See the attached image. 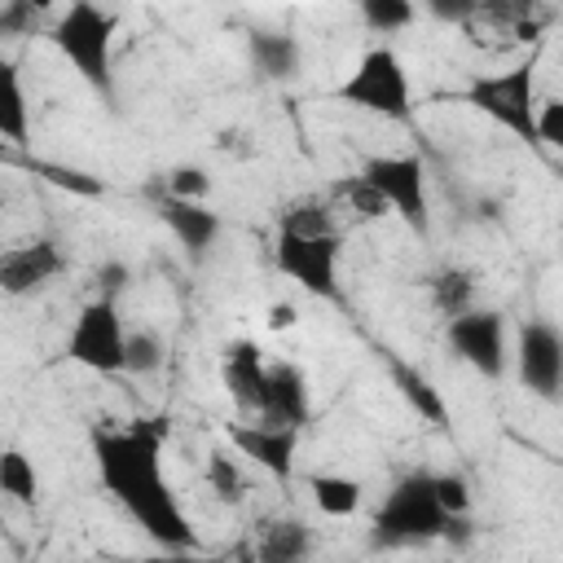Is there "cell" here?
<instances>
[{"instance_id": "4fadbf2b", "label": "cell", "mask_w": 563, "mask_h": 563, "mask_svg": "<svg viewBox=\"0 0 563 563\" xmlns=\"http://www.w3.org/2000/svg\"><path fill=\"white\" fill-rule=\"evenodd\" d=\"M154 211H158V220L172 229V238L180 242V251H185L189 260H202V255L216 246L220 229H224L220 211H211V207H207V202H198V198L158 194V198H154Z\"/></svg>"}, {"instance_id": "ffe728a7", "label": "cell", "mask_w": 563, "mask_h": 563, "mask_svg": "<svg viewBox=\"0 0 563 563\" xmlns=\"http://www.w3.org/2000/svg\"><path fill=\"white\" fill-rule=\"evenodd\" d=\"M308 488H312L317 510H321V515H330V519H347V515H356V510H361V501H365L361 479H352V475H334V471L312 475V479H308Z\"/></svg>"}, {"instance_id": "8992f818", "label": "cell", "mask_w": 563, "mask_h": 563, "mask_svg": "<svg viewBox=\"0 0 563 563\" xmlns=\"http://www.w3.org/2000/svg\"><path fill=\"white\" fill-rule=\"evenodd\" d=\"M339 260H343V233H286L277 229L273 238V264L308 295L339 303Z\"/></svg>"}, {"instance_id": "e0dca14e", "label": "cell", "mask_w": 563, "mask_h": 563, "mask_svg": "<svg viewBox=\"0 0 563 563\" xmlns=\"http://www.w3.org/2000/svg\"><path fill=\"white\" fill-rule=\"evenodd\" d=\"M0 141L18 150L31 145V106H26L22 66L13 57H0Z\"/></svg>"}, {"instance_id": "603a6c76", "label": "cell", "mask_w": 563, "mask_h": 563, "mask_svg": "<svg viewBox=\"0 0 563 563\" xmlns=\"http://www.w3.org/2000/svg\"><path fill=\"white\" fill-rule=\"evenodd\" d=\"M356 13L374 35H396V31L413 26L418 4L413 0H356Z\"/></svg>"}, {"instance_id": "52a82bcc", "label": "cell", "mask_w": 563, "mask_h": 563, "mask_svg": "<svg viewBox=\"0 0 563 563\" xmlns=\"http://www.w3.org/2000/svg\"><path fill=\"white\" fill-rule=\"evenodd\" d=\"M361 176L378 189L391 216H400L418 238L431 233V194H427V167L418 154H369L361 163Z\"/></svg>"}, {"instance_id": "4dcf8cb0", "label": "cell", "mask_w": 563, "mask_h": 563, "mask_svg": "<svg viewBox=\"0 0 563 563\" xmlns=\"http://www.w3.org/2000/svg\"><path fill=\"white\" fill-rule=\"evenodd\" d=\"M92 282H97V290H101L106 299H119V295L128 290V282H132V268H128L123 260H106V264H97Z\"/></svg>"}, {"instance_id": "8fae6325", "label": "cell", "mask_w": 563, "mask_h": 563, "mask_svg": "<svg viewBox=\"0 0 563 563\" xmlns=\"http://www.w3.org/2000/svg\"><path fill=\"white\" fill-rule=\"evenodd\" d=\"M66 268V255L53 238H26L18 246L0 251V295L9 299H26L40 295L48 282H57Z\"/></svg>"}, {"instance_id": "e575fe53", "label": "cell", "mask_w": 563, "mask_h": 563, "mask_svg": "<svg viewBox=\"0 0 563 563\" xmlns=\"http://www.w3.org/2000/svg\"><path fill=\"white\" fill-rule=\"evenodd\" d=\"M510 9H515L519 18H532V13L541 9V0H510Z\"/></svg>"}, {"instance_id": "9a60e30c", "label": "cell", "mask_w": 563, "mask_h": 563, "mask_svg": "<svg viewBox=\"0 0 563 563\" xmlns=\"http://www.w3.org/2000/svg\"><path fill=\"white\" fill-rule=\"evenodd\" d=\"M312 413V396H308V378L299 365L282 361L268 365L264 374V400H260V418L264 422H282V427H303Z\"/></svg>"}, {"instance_id": "cb8c5ba5", "label": "cell", "mask_w": 563, "mask_h": 563, "mask_svg": "<svg viewBox=\"0 0 563 563\" xmlns=\"http://www.w3.org/2000/svg\"><path fill=\"white\" fill-rule=\"evenodd\" d=\"M330 198H339L356 220H383L387 216V202L378 198V189L356 172V176H343L330 185Z\"/></svg>"}, {"instance_id": "f1b7e54d", "label": "cell", "mask_w": 563, "mask_h": 563, "mask_svg": "<svg viewBox=\"0 0 563 563\" xmlns=\"http://www.w3.org/2000/svg\"><path fill=\"white\" fill-rule=\"evenodd\" d=\"M163 194H176V198H207L211 194V176L202 172V167H194V163H180V167H172L167 172V189Z\"/></svg>"}, {"instance_id": "1f68e13d", "label": "cell", "mask_w": 563, "mask_h": 563, "mask_svg": "<svg viewBox=\"0 0 563 563\" xmlns=\"http://www.w3.org/2000/svg\"><path fill=\"white\" fill-rule=\"evenodd\" d=\"M35 9L26 4V0H4V9H0V35H31L35 31Z\"/></svg>"}, {"instance_id": "5b68a950", "label": "cell", "mask_w": 563, "mask_h": 563, "mask_svg": "<svg viewBox=\"0 0 563 563\" xmlns=\"http://www.w3.org/2000/svg\"><path fill=\"white\" fill-rule=\"evenodd\" d=\"M339 101L391 119V123H409L413 119V88H409V70L396 57V48H369L356 70L339 84Z\"/></svg>"}, {"instance_id": "9c48e42d", "label": "cell", "mask_w": 563, "mask_h": 563, "mask_svg": "<svg viewBox=\"0 0 563 563\" xmlns=\"http://www.w3.org/2000/svg\"><path fill=\"white\" fill-rule=\"evenodd\" d=\"M449 347L457 361H466L475 374L484 378H501L506 374V361H510V347H506V317L497 308H466L457 317H449V330H444Z\"/></svg>"}, {"instance_id": "7a4b0ae2", "label": "cell", "mask_w": 563, "mask_h": 563, "mask_svg": "<svg viewBox=\"0 0 563 563\" xmlns=\"http://www.w3.org/2000/svg\"><path fill=\"white\" fill-rule=\"evenodd\" d=\"M114 35H119V18L97 0H70L48 26L53 48L101 97H114Z\"/></svg>"}, {"instance_id": "44dd1931", "label": "cell", "mask_w": 563, "mask_h": 563, "mask_svg": "<svg viewBox=\"0 0 563 563\" xmlns=\"http://www.w3.org/2000/svg\"><path fill=\"white\" fill-rule=\"evenodd\" d=\"M0 497L18 506H40V471L22 449H0Z\"/></svg>"}, {"instance_id": "83f0119b", "label": "cell", "mask_w": 563, "mask_h": 563, "mask_svg": "<svg viewBox=\"0 0 563 563\" xmlns=\"http://www.w3.org/2000/svg\"><path fill=\"white\" fill-rule=\"evenodd\" d=\"M431 488H435V497H440V506H444L449 515H466V510H471V484H466L462 475H453V471H431Z\"/></svg>"}, {"instance_id": "ba28073f", "label": "cell", "mask_w": 563, "mask_h": 563, "mask_svg": "<svg viewBox=\"0 0 563 563\" xmlns=\"http://www.w3.org/2000/svg\"><path fill=\"white\" fill-rule=\"evenodd\" d=\"M123 317H119V299H88L66 334V356L92 374H123Z\"/></svg>"}, {"instance_id": "277c9868", "label": "cell", "mask_w": 563, "mask_h": 563, "mask_svg": "<svg viewBox=\"0 0 563 563\" xmlns=\"http://www.w3.org/2000/svg\"><path fill=\"white\" fill-rule=\"evenodd\" d=\"M462 101L488 114L493 123H501L510 136L537 145V57L515 62L506 70L475 75L462 88Z\"/></svg>"}, {"instance_id": "d590c367", "label": "cell", "mask_w": 563, "mask_h": 563, "mask_svg": "<svg viewBox=\"0 0 563 563\" xmlns=\"http://www.w3.org/2000/svg\"><path fill=\"white\" fill-rule=\"evenodd\" d=\"M26 4H31L35 13H48V9H53V0H26Z\"/></svg>"}, {"instance_id": "d4e9b609", "label": "cell", "mask_w": 563, "mask_h": 563, "mask_svg": "<svg viewBox=\"0 0 563 563\" xmlns=\"http://www.w3.org/2000/svg\"><path fill=\"white\" fill-rule=\"evenodd\" d=\"M163 356H167V347H163L158 330H132L123 343V369L128 374H158Z\"/></svg>"}, {"instance_id": "5bb4252c", "label": "cell", "mask_w": 563, "mask_h": 563, "mask_svg": "<svg viewBox=\"0 0 563 563\" xmlns=\"http://www.w3.org/2000/svg\"><path fill=\"white\" fill-rule=\"evenodd\" d=\"M264 352L255 339H233L220 356V378H224V391L229 400L242 409V413H260V400H264Z\"/></svg>"}, {"instance_id": "7402d4cb", "label": "cell", "mask_w": 563, "mask_h": 563, "mask_svg": "<svg viewBox=\"0 0 563 563\" xmlns=\"http://www.w3.org/2000/svg\"><path fill=\"white\" fill-rule=\"evenodd\" d=\"M479 299V282L471 268H444L431 277V303L444 312V317H457L466 308H475Z\"/></svg>"}, {"instance_id": "484cf974", "label": "cell", "mask_w": 563, "mask_h": 563, "mask_svg": "<svg viewBox=\"0 0 563 563\" xmlns=\"http://www.w3.org/2000/svg\"><path fill=\"white\" fill-rule=\"evenodd\" d=\"M396 383H400V391H405V400L427 418V422H444V400H440V391L418 374V369H409V365H396Z\"/></svg>"}, {"instance_id": "d6a6232c", "label": "cell", "mask_w": 563, "mask_h": 563, "mask_svg": "<svg viewBox=\"0 0 563 563\" xmlns=\"http://www.w3.org/2000/svg\"><path fill=\"white\" fill-rule=\"evenodd\" d=\"M422 9L435 18V22H449V26H462L479 13V0H422Z\"/></svg>"}, {"instance_id": "d6986e66", "label": "cell", "mask_w": 563, "mask_h": 563, "mask_svg": "<svg viewBox=\"0 0 563 563\" xmlns=\"http://www.w3.org/2000/svg\"><path fill=\"white\" fill-rule=\"evenodd\" d=\"M334 211H339L334 198L303 194V198H290L277 211V229H286V233H339V216Z\"/></svg>"}, {"instance_id": "2e32d148", "label": "cell", "mask_w": 563, "mask_h": 563, "mask_svg": "<svg viewBox=\"0 0 563 563\" xmlns=\"http://www.w3.org/2000/svg\"><path fill=\"white\" fill-rule=\"evenodd\" d=\"M246 62L260 79L290 84L303 70V44L290 31H246Z\"/></svg>"}, {"instance_id": "f546056e", "label": "cell", "mask_w": 563, "mask_h": 563, "mask_svg": "<svg viewBox=\"0 0 563 563\" xmlns=\"http://www.w3.org/2000/svg\"><path fill=\"white\" fill-rule=\"evenodd\" d=\"M537 145H550V150L563 145V101L559 97L537 101Z\"/></svg>"}, {"instance_id": "30bf717a", "label": "cell", "mask_w": 563, "mask_h": 563, "mask_svg": "<svg viewBox=\"0 0 563 563\" xmlns=\"http://www.w3.org/2000/svg\"><path fill=\"white\" fill-rule=\"evenodd\" d=\"M515 369L532 396H541L550 405L559 400V391H563V334L554 330V321H528L519 330Z\"/></svg>"}, {"instance_id": "ac0fdd59", "label": "cell", "mask_w": 563, "mask_h": 563, "mask_svg": "<svg viewBox=\"0 0 563 563\" xmlns=\"http://www.w3.org/2000/svg\"><path fill=\"white\" fill-rule=\"evenodd\" d=\"M308 550H312V532L303 519H268L260 528L255 554L264 563H295V559H308Z\"/></svg>"}, {"instance_id": "836d02e7", "label": "cell", "mask_w": 563, "mask_h": 563, "mask_svg": "<svg viewBox=\"0 0 563 563\" xmlns=\"http://www.w3.org/2000/svg\"><path fill=\"white\" fill-rule=\"evenodd\" d=\"M299 321V308L290 303V299H277V303H268V312H264V325L268 330H290Z\"/></svg>"}, {"instance_id": "7c38bea8", "label": "cell", "mask_w": 563, "mask_h": 563, "mask_svg": "<svg viewBox=\"0 0 563 563\" xmlns=\"http://www.w3.org/2000/svg\"><path fill=\"white\" fill-rule=\"evenodd\" d=\"M229 440H233V449H238L251 466L277 475L282 484L295 479L299 427H282V422H264V418H260V422H233V427H229Z\"/></svg>"}, {"instance_id": "6da1fadb", "label": "cell", "mask_w": 563, "mask_h": 563, "mask_svg": "<svg viewBox=\"0 0 563 563\" xmlns=\"http://www.w3.org/2000/svg\"><path fill=\"white\" fill-rule=\"evenodd\" d=\"M92 466L101 488L132 515V523L163 550H194V523L163 475V427L123 422L92 431Z\"/></svg>"}, {"instance_id": "3957f363", "label": "cell", "mask_w": 563, "mask_h": 563, "mask_svg": "<svg viewBox=\"0 0 563 563\" xmlns=\"http://www.w3.org/2000/svg\"><path fill=\"white\" fill-rule=\"evenodd\" d=\"M449 519L453 515L440 506V497L431 488V471H409L378 501V510L369 519V532H374V545H418V541L444 537Z\"/></svg>"}, {"instance_id": "4316f807", "label": "cell", "mask_w": 563, "mask_h": 563, "mask_svg": "<svg viewBox=\"0 0 563 563\" xmlns=\"http://www.w3.org/2000/svg\"><path fill=\"white\" fill-rule=\"evenodd\" d=\"M207 484H211V493L220 497V501H238L242 497V488H246V475H242V466H238V457H229V453H211L207 457Z\"/></svg>"}]
</instances>
